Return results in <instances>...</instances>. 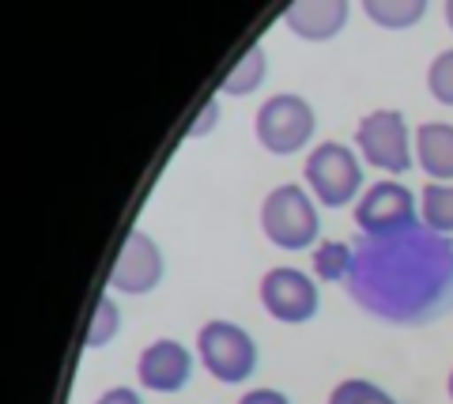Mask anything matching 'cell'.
I'll return each instance as SVG.
<instances>
[{
	"label": "cell",
	"mask_w": 453,
	"mask_h": 404,
	"mask_svg": "<svg viewBox=\"0 0 453 404\" xmlns=\"http://www.w3.org/2000/svg\"><path fill=\"white\" fill-rule=\"evenodd\" d=\"M344 284L348 295L381 322H434L453 310V246L427 223L389 239H366Z\"/></svg>",
	"instance_id": "obj_1"
},
{
	"label": "cell",
	"mask_w": 453,
	"mask_h": 404,
	"mask_svg": "<svg viewBox=\"0 0 453 404\" xmlns=\"http://www.w3.org/2000/svg\"><path fill=\"white\" fill-rule=\"evenodd\" d=\"M261 231L265 239L280 249H310L321 234V216L314 197L303 186H276L261 201Z\"/></svg>",
	"instance_id": "obj_2"
},
{
	"label": "cell",
	"mask_w": 453,
	"mask_h": 404,
	"mask_svg": "<svg viewBox=\"0 0 453 404\" xmlns=\"http://www.w3.org/2000/svg\"><path fill=\"white\" fill-rule=\"evenodd\" d=\"M196 359L216 382L242 385L257 370V344H253V337L242 325L216 317V322H204L201 332H196Z\"/></svg>",
	"instance_id": "obj_3"
},
{
	"label": "cell",
	"mask_w": 453,
	"mask_h": 404,
	"mask_svg": "<svg viewBox=\"0 0 453 404\" xmlns=\"http://www.w3.org/2000/svg\"><path fill=\"white\" fill-rule=\"evenodd\" d=\"M253 129H257V141L265 151L273 156H295L310 144V136L318 129L314 106H310L303 95L280 91L273 99H265L257 118H253Z\"/></svg>",
	"instance_id": "obj_4"
},
{
	"label": "cell",
	"mask_w": 453,
	"mask_h": 404,
	"mask_svg": "<svg viewBox=\"0 0 453 404\" xmlns=\"http://www.w3.org/2000/svg\"><path fill=\"white\" fill-rule=\"evenodd\" d=\"M306 186L325 208H348L363 189V163L348 144L325 141L306 156Z\"/></svg>",
	"instance_id": "obj_5"
},
{
	"label": "cell",
	"mask_w": 453,
	"mask_h": 404,
	"mask_svg": "<svg viewBox=\"0 0 453 404\" xmlns=\"http://www.w3.org/2000/svg\"><path fill=\"white\" fill-rule=\"evenodd\" d=\"M356 148L366 163L386 174H404L416 163V144L408 136V121L401 110H371L356 125Z\"/></svg>",
	"instance_id": "obj_6"
},
{
	"label": "cell",
	"mask_w": 453,
	"mask_h": 404,
	"mask_svg": "<svg viewBox=\"0 0 453 404\" xmlns=\"http://www.w3.org/2000/svg\"><path fill=\"white\" fill-rule=\"evenodd\" d=\"M351 219H356V227L366 239H389V234L412 231L419 223V201L401 182H374L363 193Z\"/></svg>",
	"instance_id": "obj_7"
},
{
	"label": "cell",
	"mask_w": 453,
	"mask_h": 404,
	"mask_svg": "<svg viewBox=\"0 0 453 404\" xmlns=\"http://www.w3.org/2000/svg\"><path fill=\"white\" fill-rule=\"evenodd\" d=\"M261 306L283 325H303L318 314V284L303 269H268L261 276Z\"/></svg>",
	"instance_id": "obj_8"
},
{
	"label": "cell",
	"mask_w": 453,
	"mask_h": 404,
	"mask_svg": "<svg viewBox=\"0 0 453 404\" xmlns=\"http://www.w3.org/2000/svg\"><path fill=\"white\" fill-rule=\"evenodd\" d=\"M163 272H166V261L159 242L144 231H129L106 284L110 291H121V295H148V291L163 284Z\"/></svg>",
	"instance_id": "obj_9"
},
{
	"label": "cell",
	"mask_w": 453,
	"mask_h": 404,
	"mask_svg": "<svg viewBox=\"0 0 453 404\" xmlns=\"http://www.w3.org/2000/svg\"><path fill=\"white\" fill-rule=\"evenodd\" d=\"M136 378L151 393H178L193 378V355L178 340H155L136 359Z\"/></svg>",
	"instance_id": "obj_10"
},
{
	"label": "cell",
	"mask_w": 453,
	"mask_h": 404,
	"mask_svg": "<svg viewBox=\"0 0 453 404\" xmlns=\"http://www.w3.org/2000/svg\"><path fill=\"white\" fill-rule=\"evenodd\" d=\"M348 11H351L348 0H295V4L283 11V23L303 42H329L344 31Z\"/></svg>",
	"instance_id": "obj_11"
},
{
	"label": "cell",
	"mask_w": 453,
	"mask_h": 404,
	"mask_svg": "<svg viewBox=\"0 0 453 404\" xmlns=\"http://www.w3.org/2000/svg\"><path fill=\"white\" fill-rule=\"evenodd\" d=\"M416 163L434 182H453V125L449 121H423L416 129Z\"/></svg>",
	"instance_id": "obj_12"
},
{
	"label": "cell",
	"mask_w": 453,
	"mask_h": 404,
	"mask_svg": "<svg viewBox=\"0 0 453 404\" xmlns=\"http://www.w3.org/2000/svg\"><path fill=\"white\" fill-rule=\"evenodd\" d=\"M268 76V57H265V46L261 42H253V46L242 53V61H234V68L223 76V95H234V99H242V95H253L265 83Z\"/></svg>",
	"instance_id": "obj_13"
},
{
	"label": "cell",
	"mask_w": 453,
	"mask_h": 404,
	"mask_svg": "<svg viewBox=\"0 0 453 404\" xmlns=\"http://www.w3.org/2000/svg\"><path fill=\"white\" fill-rule=\"evenodd\" d=\"M363 11L386 31H408L427 16V0H363Z\"/></svg>",
	"instance_id": "obj_14"
},
{
	"label": "cell",
	"mask_w": 453,
	"mask_h": 404,
	"mask_svg": "<svg viewBox=\"0 0 453 404\" xmlns=\"http://www.w3.org/2000/svg\"><path fill=\"white\" fill-rule=\"evenodd\" d=\"M419 216H423V223H427L431 231L453 234V186H442V182L423 186Z\"/></svg>",
	"instance_id": "obj_15"
},
{
	"label": "cell",
	"mask_w": 453,
	"mask_h": 404,
	"mask_svg": "<svg viewBox=\"0 0 453 404\" xmlns=\"http://www.w3.org/2000/svg\"><path fill=\"white\" fill-rule=\"evenodd\" d=\"M351 257H356V249L348 242H321L314 249V272L318 280L325 284H344L348 272H351Z\"/></svg>",
	"instance_id": "obj_16"
},
{
	"label": "cell",
	"mask_w": 453,
	"mask_h": 404,
	"mask_svg": "<svg viewBox=\"0 0 453 404\" xmlns=\"http://www.w3.org/2000/svg\"><path fill=\"white\" fill-rule=\"evenodd\" d=\"M118 332H121V310H118V302H113L110 295H103L98 306H95V317H91L88 332H83V344L88 347H106Z\"/></svg>",
	"instance_id": "obj_17"
},
{
	"label": "cell",
	"mask_w": 453,
	"mask_h": 404,
	"mask_svg": "<svg viewBox=\"0 0 453 404\" xmlns=\"http://www.w3.org/2000/svg\"><path fill=\"white\" fill-rule=\"evenodd\" d=\"M329 404H396V400H393V393H386L381 385L366 382V378H344L329 393Z\"/></svg>",
	"instance_id": "obj_18"
},
{
	"label": "cell",
	"mask_w": 453,
	"mask_h": 404,
	"mask_svg": "<svg viewBox=\"0 0 453 404\" xmlns=\"http://www.w3.org/2000/svg\"><path fill=\"white\" fill-rule=\"evenodd\" d=\"M427 91L434 95V103L453 106V50H442L427 68Z\"/></svg>",
	"instance_id": "obj_19"
},
{
	"label": "cell",
	"mask_w": 453,
	"mask_h": 404,
	"mask_svg": "<svg viewBox=\"0 0 453 404\" xmlns=\"http://www.w3.org/2000/svg\"><path fill=\"white\" fill-rule=\"evenodd\" d=\"M216 121H219V99H208L201 106V114H196V125L189 129V136H204L208 129H216Z\"/></svg>",
	"instance_id": "obj_20"
},
{
	"label": "cell",
	"mask_w": 453,
	"mask_h": 404,
	"mask_svg": "<svg viewBox=\"0 0 453 404\" xmlns=\"http://www.w3.org/2000/svg\"><path fill=\"white\" fill-rule=\"evenodd\" d=\"M238 404H291L288 393H280V389H253V393H246Z\"/></svg>",
	"instance_id": "obj_21"
},
{
	"label": "cell",
	"mask_w": 453,
	"mask_h": 404,
	"mask_svg": "<svg viewBox=\"0 0 453 404\" xmlns=\"http://www.w3.org/2000/svg\"><path fill=\"white\" fill-rule=\"evenodd\" d=\"M95 404H144V400H140V393H133V389L118 385V389H106V393L98 397Z\"/></svg>",
	"instance_id": "obj_22"
},
{
	"label": "cell",
	"mask_w": 453,
	"mask_h": 404,
	"mask_svg": "<svg viewBox=\"0 0 453 404\" xmlns=\"http://www.w3.org/2000/svg\"><path fill=\"white\" fill-rule=\"evenodd\" d=\"M442 16H446V23H449V31H453V0H446V8H442Z\"/></svg>",
	"instance_id": "obj_23"
},
{
	"label": "cell",
	"mask_w": 453,
	"mask_h": 404,
	"mask_svg": "<svg viewBox=\"0 0 453 404\" xmlns=\"http://www.w3.org/2000/svg\"><path fill=\"white\" fill-rule=\"evenodd\" d=\"M446 389H449V400H453V370H449V382H446Z\"/></svg>",
	"instance_id": "obj_24"
}]
</instances>
